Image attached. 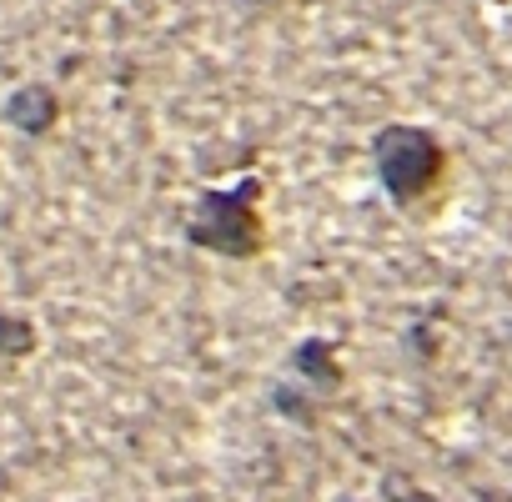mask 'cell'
<instances>
[{"label":"cell","mask_w":512,"mask_h":502,"mask_svg":"<svg viewBox=\"0 0 512 502\" xmlns=\"http://www.w3.org/2000/svg\"><path fill=\"white\" fill-rule=\"evenodd\" d=\"M392 502H437V497L422 487H392Z\"/></svg>","instance_id":"8992f818"},{"label":"cell","mask_w":512,"mask_h":502,"mask_svg":"<svg viewBox=\"0 0 512 502\" xmlns=\"http://www.w3.org/2000/svg\"><path fill=\"white\" fill-rule=\"evenodd\" d=\"M256 6H282V0H256Z\"/></svg>","instance_id":"52a82bcc"},{"label":"cell","mask_w":512,"mask_h":502,"mask_svg":"<svg viewBox=\"0 0 512 502\" xmlns=\"http://www.w3.org/2000/svg\"><path fill=\"white\" fill-rule=\"evenodd\" d=\"M6 121H11L16 131H26V136H46V131L61 121V96H56L46 81H31V86H21V91L6 101Z\"/></svg>","instance_id":"3957f363"},{"label":"cell","mask_w":512,"mask_h":502,"mask_svg":"<svg viewBox=\"0 0 512 502\" xmlns=\"http://www.w3.org/2000/svg\"><path fill=\"white\" fill-rule=\"evenodd\" d=\"M36 352V322L0 312V362H26Z\"/></svg>","instance_id":"5b68a950"},{"label":"cell","mask_w":512,"mask_h":502,"mask_svg":"<svg viewBox=\"0 0 512 502\" xmlns=\"http://www.w3.org/2000/svg\"><path fill=\"white\" fill-rule=\"evenodd\" d=\"M372 161H377V181L397 206H417L427 201L442 176H447V151L427 126H407L392 121L372 136Z\"/></svg>","instance_id":"7a4b0ae2"},{"label":"cell","mask_w":512,"mask_h":502,"mask_svg":"<svg viewBox=\"0 0 512 502\" xmlns=\"http://www.w3.org/2000/svg\"><path fill=\"white\" fill-rule=\"evenodd\" d=\"M292 367H297V377L317 392V397H332V392H342V362H337V342H327V337H307V342H297L292 347Z\"/></svg>","instance_id":"277c9868"},{"label":"cell","mask_w":512,"mask_h":502,"mask_svg":"<svg viewBox=\"0 0 512 502\" xmlns=\"http://www.w3.org/2000/svg\"><path fill=\"white\" fill-rule=\"evenodd\" d=\"M262 181L241 176L236 186H206L196 196V211L186 221V241L226 262H251L267 251V221H262Z\"/></svg>","instance_id":"6da1fadb"}]
</instances>
